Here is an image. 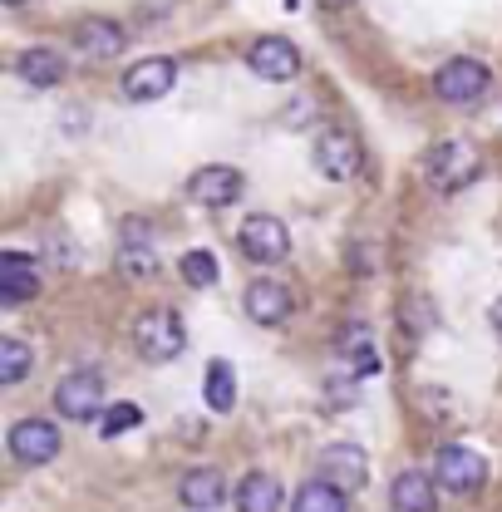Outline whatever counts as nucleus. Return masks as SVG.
Masks as SVG:
<instances>
[{"mask_svg": "<svg viewBox=\"0 0 502 512\" xmlns=\"http://www.w3.org/2000/svg\"><path fill=\"white\" fill-rule=\"evenodd\" d=\"M55 453H60V429H55L50 419H20V424L10 429V458H15V463L40 468V463H50Z\"/></svg>", "mask_w": 502, "mask_h": 512, "instance_id": "nucleus-9", "label": "nucleus"}, {"mask_svg": "<svg viewBox=\"0 0 502 512\" xmlns=\"http://www.w3.org/2000/svg\"><path fill=\"white\" fill-rule=\"evenodd\" d=\"M40 291V261L25 252H0V301H30Z\"/></svg>", "mask_w": 502, "mask_h": 512, "instance_id": "nucleus-13", "label": "nucleus"}, {"mask_svg": "<svg viewBox=\"0 0 502 512\" xmlns=\"http://www.w3.org/2000/svg\"><path fill=\"white\" fill-rule=\"evenodd\" d=\"M488 89H493V74L483 60H448L434 74V94L443 104H478Z\"/></svg>", "mask_w": 502, "mask_h": 512, "instance_id": "nucleus-3", "label": "nucleus"}, {"mask_svg": "<svg viewBox=\"0 0 502 512\" xmlns=\"http://www.w3.org/2000/svg\"><path fill=\"white\" fill-rule=\"evenodd\" d=\"M315 468H320V478L340 483L345 493H350V488H365V478H370V458H365V448H355V444H330V448H320Z\"/></svg>", "mask_w": 502, "mask_h": 512, "instance_id": "nucleus-11", "label": "nucleus"}, {"mask_svg": "<svg viewBox=\"0 0 502 512\" xmlns=\"http://www.w3.org/2000/svg\"><path fill=\"white\" fill-rule=\"evenodd\" d=\"M173 84H178V64L173 60H138L124 74V94L133 104H153V99H163Z\"/></svg>", "mask_w": 502, "mask_h": 512, "instance_id": "nucleus-12", "label": "nucleus"}, {"mask_svg": "<svg viewBox=\"0 0 502 512\" xmlns=\"http://www.w3.org/2000/svg\"><path fill=\"white\" fill-rule=\"evenodd\" d=\"M138 404H109L104 414H99V434L104 439H119V434H128V429H138Z\"/></svg>", "mask_w": 502, "mask_h": 512, "instance_id": "nucleus-24", "label": "nucleus"}, {"mask_svg": "<svg viewBox=\"0 0 502 512\" xmlns=\"http://www.w3.org/2000/svg\"><path fill=\"white\" fill-rule=\"evenodd\" d=\"M74 45L84 50V55H94V60H114V55H124L128 35L114 25V20H99V15H84L79 25H74Z\"/></svg>", "mask_w": 502, "mask_h": 512, "instance_id": "nucleus-14", "label": "nucleus"}, {"mask_svg": "<svg viewBox=\"0 0 502 512\" xmlns=\"http://www.w3.org/2000/svg\"><path fill=\"white\" fill-rule=\"evenodd\" d=\"M119 266H124L133 281H143V276H153V266H158V252H153V247H124Z\"/></svg>", "mask_w": 502, "mask_h": 512, "instance_id": "nucleus-25", "label": "nucleus"}, {"mask_svg": "<svg viewBox=\"0 0 502 512\" xmlns=\"http://www.w3.org/2000/svg\"><path fill=\"white\" fill-rule=\"evenodd\" d=\"M434 478H439L448 493H478L488 483V458L463 444H448L434 453Z\"/></svg>", "mask_w": 502, "mask_h": 512, "instance_id": "nucleus-4", "label": "nucleus"}, {"mask_svg": "<svg viewBox=\"0 0 502 512\" xmlns=\"http://www.w3.org/2000/svg\"><path fill=\"white\" fill-rule=\"evenodd\" d=\"M429 173H434L439 188H458L463 178L478 173V158H473L468 143H443V148H434V158H429Z\"/></svg>", "mask_w": 502, "mask_h": 512, "instance_id": "nucleus-17", "label": "nucleus"}, {"mask_svg": "<svg viewBox=\"0 0 502 512\" xmlns=\"http://www.w3.org/2000/svg\"><path fill=\"white\" fill-rule=\"evenodd\" d=\"M488 320H493V335H498V340H502V296H498V301H493V311H488Z\"/></svg>", "mask_w": 502, "mask_h": 512, "instance_id": "nucleus-27", "label": "nucleus"}, {"mask_svg": "<svg viewBox=\"0 0 502 512\" xmlns=\"http://www.w3.org/2000/svg\"><path fill=\"white\" fill-rule=\"evenodd\" d=\"M178 271H183V281L197 286V291H207V286H217V256L212 252H188L178 261Z\"/></svg>", "mask_w": 502, "mask_h": 512, "instance_id": "nucleus-22", "label": "nucleus"}, {"mask_svg": "<svg viewBox=\"0 0 502 512\" xmlns=\"http://www.w3.org/2000/svg\"><path fill=\"white\" fill-rule=\"evenodd\" d=\"M315 168L330 183H350L360 173V143L345 128H320L315 133Z\"/></svg>", "mask_w": 502, "mask_h": 512, "instance_id": "nucleus-6", "label": "nucleus"}, {"mask_svg": "<svg viewBox=\"0 0 502 512\" xmlns=\"http://www.w3.org/2000/svg\"><path fill=\"white\" fill-rule=\"evenodd\" d=\"M15 69H20V79H25V84H35V89H55V84L64 79V55L60 50L35 45V50H25V55L15 60Z\"/></svg>", "mask_w": 502, "mask_h": 512, "instance_id": "nucleus-19", "label": "nucleus"}, {"mask_svg": "<svg viewBox=\"0 0 502 512\" xmlns=\"http://www.w3.org/2000/svg\"><path fill=\"white\" fill-rule=\"evenodd\" d=\"M5 5H25V0H5Z\"/></svg>", "mask_w": 502, "mask_h": 512, "instance_id": "nucleus-29", "label": "nucleus"}, {"mask_svg": "<svg viewBox=\"0 0 502 512\" xmlns=\"http://www.w3.org/2000/svg\"><path fill=\"white\" fill-rule=\"evenodd\" d=\"M55 409H60L64 419H94V414H104V380L94 370L64 375L60 389H55Z\"/></svg>", "mask_w": 502, "mask_h": 512, "instance_id": "nucleus-8", "label": "nucleus"}, {"mask_svg": "<svg viewBox=\"0 0 502 512\" xmlns=\"http://www.w3.org/2000/svg\"><path fill=\"white\" fill-rule=\"evenodd\" d=\"M30 370V350L20 340H0V384H20Z\"/></svg>", "mask_w": 502, "mask_h": 512, "instance_id": "nucleus-23", "label": "nucleus"}, {"mask_svg": "<svg viewBox=\"0 0 502 512\" xmlns=\"http://www.w3.org/2000/svg\"><path fill=\"white\" fill-rule=\"evenodd\" d=\"M178 498H183L192 512H207L227 498V483H222L217 468H192L188 478H183V488H178Z\"/></svg>", "mask_w": 502, "mask_h": 512, "instance_id": "nucleus-20", "label": "nucleus"}, {"mask_svg": "<svg viewBox=\"0 0 502 512\" xmlns=\"http://www.w3.org/2000/svg\"><path fill=\"white\" fill-rule=\"evenodd\" d=\"M291 311H296V296H291L286 281L261 276V281L247 286V316L256 320V325H281V320H291Z\"/></svg>", "mask_w": 502, "mask_h": 512, "instance_id": "nucleus-10", "label": "nucleus"}, {"mask_svg": "<svg viewBox=\"0 0 502 512\" xmlns=\"http://www.w3.org/2000/svg\"><path fill=\"white\" fill-rule=\"evenodd\" d=\"M330 404H350V384L345 380H330Z\"/></svg>", "mask_w": 502, "mask_h": 512, "instance_id": "nucleus-26", "label": "nucleus"}, {"mask_svg": "<svg viewBox=\"0 0 502 512\" xmlns=\"http://www.w3.org/2000/svg\"><path fill=\"white\" fill-rule=\"evenodd\" d=\"M434 483H439V478H429V473H419V468L399 473V478L389 483V503H394V512H434L439 508Z\"/></svg>", "mask_w": 502, "mask_h": 512, "instance_id": "nucleus-15", "label": "nucleus"}, {"mask_svg": "<svg viewBox=\"0 0 502 512\" xmlns=\"http://www.w3.org/2000/svg\"><path fill=\"white\" fill-rule=\"evenodd\" d=\"M242 188H247V178L232 163H207L188 178V197L197 207H232L242 197Z\"/></svg>", "mask_w": 502, "mask_h": 512, "instance_id": "nucleus-7", "label": "nucleus"}, {"mask_svg": "<svg viewBox=\"0 0 502 512\" xmlns=\"http://www.w3.org/2000/svg\"><path fill=\"white\" fill-rule=\"evenodd\" d=\"M237 242H242V252H247L251 261H261V266H276V261L291 256V232H286V222L271 217V212H251L247 222H242V232H237Z\"/></svg>", "mask_w": 502, "mask_h": 512, "instance_id": "nucleus-2", "label": "nucleus"}, {"mask_svg": "<svg viewBox=\"0 0 502 512\" xmlns=\"http://www.w3.org/2000/svg\"><path fill=\"white\" fill-rule=\"evenodd\" d=\"M133 345H138V355H143V360H153V365L178 360V355L188 350L183 316H178L173 306H153V311H143V316L133 320Z\"/></svg>", "mask_w": 502, "mask_h": 512, "instance_id": "nucleus-1", "label": "nucleus"}, {"mask_svg": "<svg viewBox=\"0 0 502 512\" xmlns=\"http://www.w3.org/2000/svg\"><path fill=\"white\" fill-rule=\"evenodd\" d=\"M247 64H251V74L266 79V84H291L301 74V50L286 35H261L247 50Z\"/></svg>", "mask_w": 502, "mask_h": 512, "instance_id": "nucleus-5", "label": "nucleus"}, {"mask_svg": "<svg viewBox=\"0 0 502 512\" xmlns=\"http://www.w3.org/2000/svg\"><path fill=\"white\" fill-rule=\"evenodd\" d=\"M207 409L212 414H232L237 409V370L227 360H212L207 365Z\"/></svg>", "mask_w": 502, "mask_h": 512, "instance_id": "nucleus-21", "label": "nucleus"}, {"mask_svg": "<svg viewBox=\"0 0 502 512\" xmlns=\"http://www.w3.org/2000/svg\"><path fill=\"white\" fill-rule=\"evenodd\" d=\"M291 512H350V498H345V488H340V483H330V478H320V473H315L311 483H301V488H296Z\"/></svg>", "mask_w": 502, "mask_h": 512, "instance_id": "nucleus-18", "label": "nucleus"}, {"mask_svg": "<svg viewBox=\"0 0 502 512\" xmlns=\"http://www.w3.org/2000/svg\"><path fill=\"white\" fill-rule=\"evenodd\" d=\"M237 508L242 512H281L286 508V488H281V478L276 473H247L242 483H237Z\"/></svg>", "mask_w": 502, "mask_h": 512, "instance_id": "nucleus-16", "label": "nucleus"}, {"mask_svg": "<svg viewBox=\"0 0 502 512\" xmlns=\"http://www.w3.org/2000/svg\"><path fill=\"white\" fill-rule=\"evenodd\" d=\"M325 10H345V5H355V0H320Z\"/></svg>", "mask_w": 502, "mask_h": 512, "instance_id": "nucleus-28", "label": "nucleus"}]
</instances>
